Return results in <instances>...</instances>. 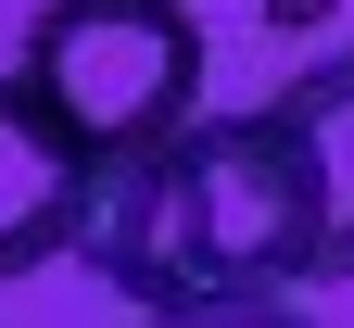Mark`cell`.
I'll return each instance as SVG.
<instances>
[{
  "label": "cell",
  "mask_w": 354,
  "mask_h": 328,
  "mask_svg": "<svg viewBox=\"0 0 354 328\" xmlns=\"http://www.w3.org/2000/svg\"><path fill=\"white\" fill-rule=\"evenodd\" d=\"M76 265L140 303V328L291 303L317 278V177L266 114H190L165 152L88 190Z\"/></svg>",
  "instance_id": "1"
},
{
  "label": "cell",
  "mask_w": 354,
  "mask_h": 328,
  "mask_svg": "<svg viewBox=\"0 0 354 328\" xmlns=\"http://www.w3.org/2000/svg\"><path fill=\"white\" fill-rule=\"evenodd\" d=\"M88 177L51 126H38V102L13 76H0V278H38V265H64L76 253V227H88Z\"/></svg>",
  "instance_id": "3"
},
{
  "label": "cell",
  "mask_w": 354,
  "mask_h": 328,
  "mask_svg": "<svg viewBox=\"0 0 354 328\" xmlns=\"http://www.w3.org/2000/svg\"><path fill=\"white\" fill-rule=\"evenodd\" d=\"M253 114L304 152V177H317V278H354V51L291 64Z\"/></svg>",
  "instance_id": "4"
},
{
  "label": "cell",
  "mask_w": 354,
  "mask_h": 328,
  "mask_svg": "<svg viewBox=\"0 0 354 328\" xmlns=\"http://www.w3.org/2000/svg\"><path fill=\"white\" fill-rule=\"evenodd\" d=\"M329 13H342V0H266V26H279V38H317Z\"/></svg>",
  "instance_id": "5"
},
{
  "label": "cell",
  "mask_w": 354,
  "mask_h": 328,
  "mask_svg": "<svg viewBox=\"0 0 354 328\" xmlns=\"http://www.w3.org/2000/svg\"><path fill=\"white\" fill-rule=\"evenodd\" d=\"M177 328H304L291 303H253V316H177Z\"/></svg>",
  "instance_id": "6"
},
{
  "label": "cell",
  "mask_w": 354,
  "mask_h": 328,
  "mask_svg": "<svg viewBox=\"0 0 354 328\" xmlns=\"http://www.w3.org/2000/svg\"><path fill=\"white\" fill-rule=\"evenodd\" d=\"M203 13L190 0H38L13 88L38 102V126L64 139L88 177L165 152L177 126L203 114Z\"/></svg>",
  "instance_id": "2"
}]
</instances>
